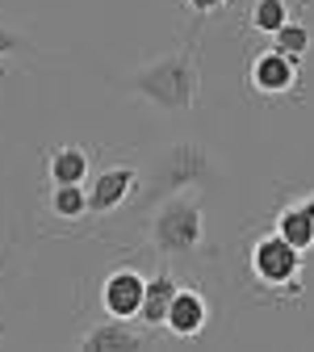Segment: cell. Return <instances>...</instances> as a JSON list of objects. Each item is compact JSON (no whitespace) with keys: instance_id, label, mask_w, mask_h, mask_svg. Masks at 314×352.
<instances>
[{"instance_id":"cell-1","label":"cell","mask_w":314,"mask_h":352,"mask_svg":"<svg viewBox=\"0 0 314 352\" xmlns=\"http://www.w3.org/2000/svg\"><path fill=\"white\" fill-rule=\"evenodd\" d=\"M126 93L155 105L159 113H189L201 97V55L193 47H181L147 59L126 76Z\"/></svg>"},{"instance_id":"cell-2","label":"cell","mask_w":314,"mask_h":352,"mask_svg":"<svg viewBox=\"0 0 314 352\" xmlns=\"http://www.w3.org/2000/svg\"><path fill=\"white\" fill-rule=\"evenodd\" d=\"M302 273H306V252L293 248L281 231L268 227L247 243V277L264 294L302 298Z\"/></svg>"},{"instance_id":"cell-3","label":"cell","mask_w":314,"mask_h":352,"mask_svg":"<svg viewBox=\"0 0 314 352\" xmlns=\"http://www.w3.org/2000/svg\"><path fill=\"white\" fill-rule=\"evenodd\" d=\"M205 243V210L197 193H172L151 206V248L164 256H193Z\"/></svg>"},{"instance_id":"cell-4","label":"cell","mask_w":314,"mask_h":352,"mask_svg":"<svg viewBox=\"0 0 314 352\" xmlns=\"http://www.w3.org/2000/svg\"><path fill=\"white\" fill-rule=\"evenodd\" d=\"M210 181H214V164H210L205 147L193 143V139H181L155 160L151 176L143 181V206H155L172 193H185V189L210 185Z\"/></svg>"},{"instance_id":"cell-5","label":"cell","mask_w":314,"mask_h":352,"mask_svg":"<svg viewBox=\"0 0 314 352\" xmlns=\"http://www.w3.org/2000/svg\"><path fill=\"white\" fill-rule=\"evenodd\" d=\"M298 84H302V59L277 47H264L247 59V88L256 97H289L298 93Z\"/></svg>"},{"instance_id":"cell-6","label":"cell","mask_w":314,"mask_h":352,"mask_svg":"<svg viewBox=\"0 0 314 352\" xmlns=\"http://www.w3.org/2000/svg\"><path fill=\"white\" fill-rule=\"evenodd\" d=\"M84 189H88V214H113L143 189V172L134 164H109L93 181H84Z\"/></svg>"},{"instance_id":"cell-7","label":"cell","mask_w":314,"mask_h":352,"mask_svg":"<svg viewBox=\"0 0 314 352\" xmlns=\"http://www.w3.org/2000/svg\"><path fill=\"white\" fill-rule=\"evenodd\" d=\"M143 289H147V277L134 269V264H117V269L105 273L101 289H97V302L109 319H134L143 306Z\"/></svg>"},{"instance_id":"cell-8","label":"cell","mask_w":314,"mask_h":352,"mask_svg":"<svg viewBox=\"0 0 314 352\" xmlns=\"http://www.w3.org/2000/svg\"><path fill=\"white\" fill-rule=\"evenodd\" d=\"M205 323H210V302H205V294L193 289V285H181V289H176V298H172V306H168L164 331L172 340H197L205 331Z\"/></svg>"},{"instance_id":"cell-9","label":"cell","mask_w":314,"mask_h":352,"mask_svg":"<svg viewBox=\"0 0 314 352\" xmlns=\"http://www.w3.org/2000/svg\"><path fill=\"white\" fill-rule=\"evenodd\" d=\"M147 336L151 331L143 323H134V319H109L105 315V323H97L93 331H84L76 348H84V352H126V348H147Z\"/></svg>"},{"instance_id":"cell-10","label":"cell","mask_w":314,"mask_h":352,"mask_svg":"<svg viewBox=\"0 0 314 352\" xmlns=\"http://www.w3.org/2000/svg\"><path fill=\"white\" fill-rule=\"evenodd\" d=\"M273 231H281L293 248H302L306 256L314 252V189L293 193L277 214H273Z\"/></svg>"},{"instance_id":"cell-11","label":"cell","mask_w":314,"mask_h":352,"mask_svg":"<svg viewBox=\"0 0 314 352\" xmlns=\"http://www.w3.org/2000/svg\"><path fill=\"white\" fill-rule=\"evenodd\" d=\"M181 289V277L176 273H159V277H147V289H143V306L134 323H143L147 331H164V319H168V306Z\"/></svg>"},{"instance_id":"cell-12","label":"cell","mask_w":314,"mask_h":352,"mask_svg":"<svg viewBox=\"0 0 314 352\" xmlns=\"http://www.w3.org/2000/svg\"><path fill=\"white\" fill-rule=\"evenodd\" d=\"M88 172H93V155H88L80 143L51 147V155H47V181L51 185H84Z\"/></svg>"},{"instance_id":"cell-13","label":"cell","mask_w":314,"mask_h":352,"mask_svg":"<svg viewBox=\"0 0 314 352\" xmlns=\"http://www.w3.org/2000/svg\"><path fill=\"white\" fill-rule=\"evenodd\" d=\"M47 210L55 218H63V223H80V218H88V189L84 185H51Z\"/></svg>"},{"instance_id":"cell-14","label":"cell","mask_w":314,"mask_h":352,"mask_svg":"<svg viewBox=\"0 0 314 352\" xmlns=\"http://www.w3.org/2000/svg\"><path fill=\"white\" fill-rule=\"evenodd\" d=\"M289 17H293L289 0H251V9H247V25L256 34H264V38H273Z\"/></svg>"},{"instance_id":"cell-15","label":"cell","mask_w":314,"mask_h":352,"mask_svg":"<svg viewBox=\"0 0 314 352\" xmlns=\"http://www.w3.org/2000/svg\"><path fill=\"white\" fill-rule=\"evenodd\" d=\"M273 47H277V51H285V55H293V59H306V55H310V47H314V34H310V25H306V21L289 17V21L273 34Z\"/></svg>"},{"instance_id":"cell-16","label":"cell","mask_w":314,"mask_h":352,"mask_svg":"<svg viewBox=\"0 0 314 352\" xmlns=\"http://www.w3.org/2000/svg\"><path fill=\"white\" fill-rule=\"evenodd\" d=\"M30 51H34V42H30L21 30H13V25L0 21V63H5V59H17V55H30Z\"/></svg>"},{"instance_id":"cell-17","label":"cell","mask_w":314,"mask_h":352,"mask_svg":"<svg viewBox=\"0 0 314 352\" xmlns=\"http://www.w3.org/2000/svg\"><path fill=\"white\" fill-rule=\"evenodd\" d=\"M181 5H185L189 13H197V17H210V13H218V9H227L231 0H181Z\"/></svg>"}]
</instances>
